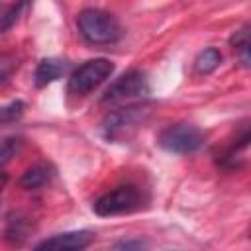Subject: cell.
<instances>
[{
  "label": "cell",
  "mask_w": 251,
  "mask_h": 251,
  "mask_svg": "<svg viewBox=\"0 0 251 251\" xmlns=\"http://www.w3.org/2000/svg\"><path fill=\"white\" fill-rule=\"evenodd\" d=\"M65 73H67V63L65 61H61V59H41L37 69H35V75H33L35 86L43 88V86L55 82L57 78H61Z\"/></svg>",
  "instance_id": "cell-9"
},
{
  "label": "cell",
  "mask_w": 251,
  "mask_h": 251,
  "mask_svg": "<svg viewBox=\"0 0 251 251\" xmlns=\"http://www.w3.org/2000/svg\"><path fill=\"white\" fill-rule=\"evenodd\" d=\"M114 73V63L108 59H90L73 71L69 76V94L71 96H86L94 88H98L110 75Z\"/></svg>",
  "instance_id": "cell-2"
},
{
  "label": "cell",
  "mask_w": 251,
  "mask_h": 251,
  "mask_svg": "<svg viewBox=\"0 0 251 251\" xmlns=\"http://www.w3.org/2000/svg\"><path fill=\"white\" fill-rule=\"evenodd\" d=\"M114 247H116V249H143V247H147V243L141 241V239H127V241L116 243Z\"/></svg>",
  "instance_id": "cell-17"
},
{
  "label": "cell",
  "mask_w": 251,
  "mask_h": 251,
  "mask_svg": "<svg viewBox=\"0 0 251 251\" xmlns=\"http://www.w3.org/2000/svg\"><path fill=\"white\" fill-rule=\"evenodd\" d=\"M229 45L237 51L241 65L245 69H249V25H241L231 37H229Z\"/></svg>",
  "instance_id": "cell-13"
},
{
  "label": "cell",
  "mask_w": 251,
  "mask_h": 251,
  "mask_svg": "<svg viewBox=\"0 0 251 251\" xmlns=\"http://www.w3.org/2000/svg\"><path fill=\"white\" fill-rule=\"evenodd\" d=\"M6 182H8V175L0 169V194H2V190H4V186H6Z\"/></svg>",
  "instance_id": "cell-18"
},
{
  "label": "cell",
  "mask_w": 251,
  "mask_h": 251,
  "mask_svg": "<svg viewBox=\"0 0 251 251\" xmlns=\"http://www.w3.org/2000/svg\"><path fill=\"white\" fill-rule=\"evenodd\" d=\"M18 67H20V57L16 53H0V82L8 80Z\"/></svg>",
  "instance_id": "cell-16"
},
{
  "label": "cell",
  "mask_w": 251,
  "mask_h": 251,
  "mask_svg": "<svg viewBox=\"0 0 251 251\" xmlns=\"http://www.w3.org/2000/svg\"><path fill=\"white\" fill-rule=\"evenodd\" d=\"M147 92H149L147 75L143 71L131 69V71L124 73L120 78H116L104 90L100 102L102 104H120V102H127L133 98H143Z\"/></svg>",
  "instance_id": "cell-6"
},
{
  "label": "cell",
  "mask_w": 251,
  "mask_h": 251,
  "mask_svg": "<svg viewBox=\"0 0 251 251\" xmlns=\"http://www.w3.org/2000/svg\"><path fill=\"white\" fill-rule=\"evenodd\" d=\"M24 110H25V104L22 100H14V102L2 106L0 108V126H6V124H12V122L20 120Z\"/></svg>",
  "instance_id": "cell-15"
},
{
  "label": "cell",
  "mask_w": 251,
  "mask_h": 251,
  "mask_svg": "<svg viewBox=\"0 0 251 251\" xmlns=\"http://www.w3.org/2000/svg\"><path fill=\"white\" fill-rule=\"evenodd\" d=\"M27 8H29V0H16L6 12H2L0 14V33L12 29L18 24V20L25 14Z\"/></svg>",
  "instance_id": "cell-12"
},
{
  "label": "cell",
  "mask_w": 251,
  "mask_h": 251,
  "mask_svg": "<svg viewBox=\"0 0 251 251\" xmlns=\"http://www.w3.org/2000/svg\"><path fill=\"white\" fill-rule=\"evenodd\" d=\"M157 143L169 153L188 155L204 145V133L190 124H173L159 133Z\"/></svg>",
  "instance_id": "cell-5"
},
{
  "label": "cell",
  "mask_w": 251,
  "mask_h": 251,
  "mask_svg": "<svg viewBox=\"0 0 251 251\" xmlns=\"http://www.w3.org/2000/svg\"><path fill=\"white\" fill-rule=\"evenodd\" d=\"M76 27L90 45H114L122 37L120 22L98 8H86L76 16Z\"/></svg>",
  "instance_id": "cell-1"
},
{
  "label": "cell",
  "mask_w": 251,
  "mask_h": 251,
  "mask_svg": "<svg viewBox=\"0 0 251 251\" xmlns=\"http://www.w3.org/2000/svg\"><path fill=\"white\" fill-rule=\"evenodd\" d=\"M147 114H149L147 104H131L116 112H110L102 122V133L108 141L127 139L129 133L143 124Z\"/></svg>",
  "instance_id": "cell-3"
},
{
  "label": "cell",
  "mask_w": 251,
  "mask_h": 251,
  "mask_svg": "<svg viewBox=\"0 0 251 251\" xmlns=\"http://www.w3.org/2000/svg\"><path fill=\"white\" fill-rule=\"evenodd\" d=\"M141 206H143L141 190L133 184H124V186H118V188L102 194L100 198H96L92 208L98 216L108 218V216L131 214V212L139 210Z\"/></svg>",
  "instance_id": "cell-4"
},
{
  "label": "cell",
  "mask_w": 251,
  "mask_h": 251,
  "mask_svg": "<svg viewBox=\"0 0 251 251\" xmlns=\"http://www.w3.org/2000/svg\"><path fill=\"white\" fill-rule=\"evenodd\" d=\"M94 241V233L88 229H78V231H65V233H55L35 245V249H53V251H80L86 249Z\"/></svg>",
  "instance_id": "cell-7"
},
{
  "label": "cell",
  "mask_w": 251,
  "mask_h": 251,
  "mask_svg": "<svg viewBox=\"0 0 251 251\" xmlns=\"http://www.w3.org/2000/svg\"><path fill=\"white\" fill-rule=\"evenodd\" d=\"M220 63H222V53H220V49H216V47H206V49H202V51L196 55V59H194V71H196L198 75H210V73H214V71L220 67Z\"/></svg>",
  "instance_id": "cell-11"
},
{
  "label": "cell",
  "mask_w": 251,
  "mask_h": 251,
  "mask_svg": "<svg viewBox=\"0 0 251 251\" xmlns=\"http://www.w3.org/2000/svg\"><path fill=\"white\" fill-rule=\"evenodd\" d=\"M33 231V224L29 216L22 212H12L6 218V227H4V239L10 245H22Z\"/></svg>",
  "instance_id": "cell-8"
},
{
  "label": "cell",
  "mask_w": 251,
  "mask_h": 251,
  "mask_svg": "<svg viewBox=\"0 0 251 251\" xmlns=\"http://www.w3.org/2000/svg\"><path fill=\"white\" fill-rule=\"evenodd\" d=\"M22 147H24V137H20V135H8V137L0 139V167L10 163L20 153Z\"/></svg>",
  "instance_id": "cell-14"
},
{
  "label": "cell",
  "mask_w": 251,
  "mask_h": 251,
  "mask_svg": "<svg viewBox=\"0 0 251 251\" xmlns=\"http://www.w3.org/2000/svg\"><path fill=\"white\" fill-rule=\"evenodd\" d=\"M53 175H55V171L49 163H35L22 175L20 184L25 190H37V188L45 186L53 178Z\"/></svg>",
  "instance_id": "cell-10"
}]
</instances>
